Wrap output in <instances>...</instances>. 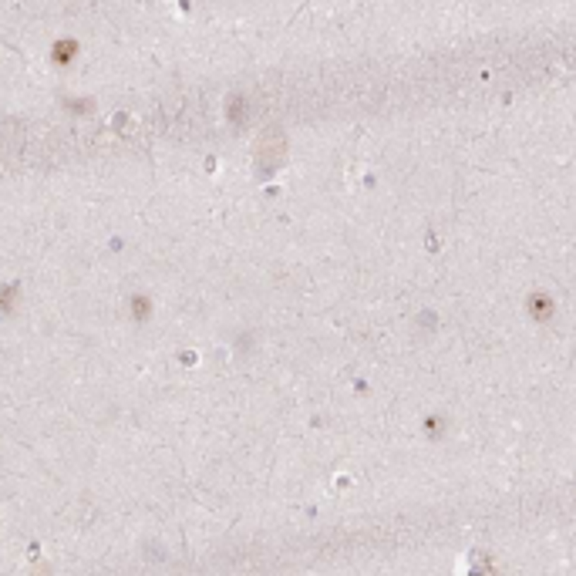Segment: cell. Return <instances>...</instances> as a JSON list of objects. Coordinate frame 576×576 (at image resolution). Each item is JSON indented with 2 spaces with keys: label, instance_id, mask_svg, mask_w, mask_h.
<instances>
[{
  "label": "cell",
  "instance_id": "cell-1",
  "mask_svg": "<svg viewBox=\"0 0 576 576\" xmlns=\"http://www.w3.org/2000/svg\"><path fill=\"white\" fill-rule=\"evenodd\" d=\"M78 41H58V44L51 47V58L58 61V64H71L74 58H78Z\"/></svg>",
  "mask_w": 576,
  "mask_h": 576
}]
</instances>
